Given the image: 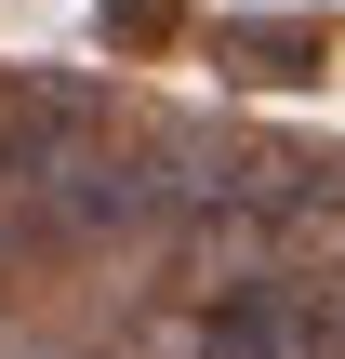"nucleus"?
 <instances>
[{
    "label": "nucleus",
    "instance_id": "nucleus-2",
    "mask_svg": "<svg viewBox=\"0 0 345 359\" xmlns=\"http://www.w3.org/2000/svg\"><path fill=\"white\" fill-rule=\"evenodd\" d=\"M213 67H226L239 93H306V80L345 67V27L332 13H226V27H213Z\"/></svg>",
    "mask_w": 345,
    "mask_h": 359
},
{
    "label": "nucleus",
    "instance_id": "nucleus-3",
    "mask_svg": "<svg viewBox=\"0 0 345 359\" xmlns=\"http://www.w3.org/2000/svg\"><path fill=\"white\" fill-rule=\"evenodd\" d=\"M93 40L106 53H173L186 40V0H93Z\"/></svg>",
    "mask_w": 345,
    "mask_h": 359
},
{
    "label": "nucleus",
    "instance_id": "nucleus-4",
    "mask_svg": "<svg viewBox=\"0 0 345 359\" xmlns=\"http://www.w3.org/2000/svg\"><path fill=\"white\" fill-rule=\"evenodd\" d=\"M40 359H53V346H40Z\"/></svg>",
    "mask_w": 345,
    "mask_h": 359
},
{
    "label": "nucleus",
    "instance_id": "nucleus-1",
    "mask_svg": "<svg viewBox=\"0 0 345 359\" xmlns=\"http://www.w3.org/2000/svg\"><path fill=\"white\" fill-rule=\"evenodd\" d=\"M199 359H332V306L293 280H226L199 306Z\"/></svg>",
    "mask_w": 345,
    "mask_h": 359
}]
</instances>
